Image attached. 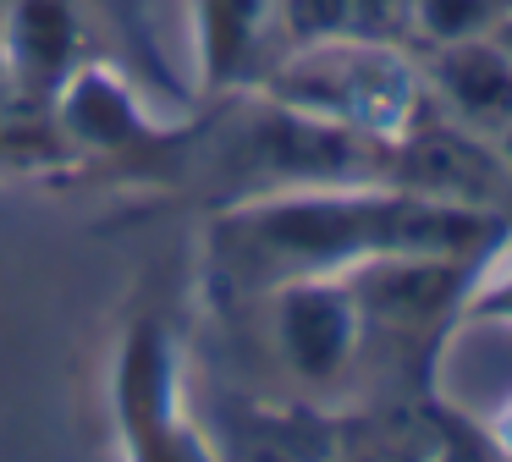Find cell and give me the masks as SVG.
Here are the masks:
<instances>
[{
    "label": "cell",
    "mask_w": 512,
    "mask_h": 462,
    "mask_svg": "<svg viewBox=\"0 0 512 462\" xmlns=\"http://www.w3.org/2000/svg\"><path fill=\"white\" fill-rule=\"evenodd\" d=\"M441 88L479 127H512V55L501 44L452 39L441 55Z\"/></svg>",
    "instance_id": "6da1fadb"
},
{
    "label": "cell",
    "mask_w": 512,
    "mask_h": 462,
    "mask_svg": "<svg viewBox=\"0 0 512 462\" xmlns=\"http://www.w3.org/2000/svg\"><path fill=\"white\" fill-rule=\"evenodd\" d=\"M501 17H512V0H424V22L441 39H474Z\"/></svg>",
    "instance_id": "7a4b0ae2"
},
{
    "label": "cell",
    "mask_w": 512,
    "mask_h": 462,
    "mask_svg": "<svg viewBox=\"0 0 512 462\" xmlns=\"http://www.w3.org/2000/svg\"><path fill=\"white\" fill-rule=\"evenodd\" d=\"M496 44L512 55V17H501V22H496Z\"/></svg>",
    "instance_id": "3957f363"
},
{
    "label": "cell",
    "mask_w": 512,
    "mask_h": 462,
    "mask_svg": "<svg viewBox=\"0 0 512 462\" xmlns=\"http://www.w3.org/2000/svg\"><path fill=\"white\" fill-rule=\"evenodd\" d=\"M501 143H507V160H512V127H507V132H501Z\"/></svg>",
    "instance_id": "277c9868"
}]
</instances>
